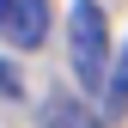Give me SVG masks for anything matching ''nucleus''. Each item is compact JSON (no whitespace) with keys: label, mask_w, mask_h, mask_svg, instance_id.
<instances>
[{"label":"nucleus","mask_w":128,"mask_h":128,"mask_svg":"<svg viewBox=\"0 0 128 128\" xmlns=\"http://www.w3.org/2000/svg\"><path fill=\"white\" fill-rule=\"evenodd\" d=\"M67 55L86 92H104V67H110V18L98 0H73L67 12Z\"/></svg>","instance_id":"obj_1"},{"label":"nucleus","mask_w":128,"mask_h":128,"mask_svg":"<svg viewBox=\"0 0 128 128\" xmlns=\"http://www.w3.org/2000/svg\"><path fill=\"white\" fill-rule=\"evenodd\" d=\"M43 128H98V116H92L79 98H55L49 116H43Z\"/></svg>","instance_id":"obj_4"},{"label":"nucleus","mask_w":128,"mask_h":128,"mask_svg":"<svg viewBox=\"0 0 128 128\" xmlns=\"http://www.w3.org/2000/svg\"><path fill=\"white\" fill-rule=\"evenodd\" d=\"M49 0H0V43L6 49H43L49 43Z\"/></svg>","instance_id":"obj_2"},{"label":"nucleus","mask_w":128,"mask_h":128,"mask_svg":"<svg viewBox=\"0 0 128 128\" xmlns=\"http://www.w3.org/2000/svg\"><path fill=\"white\" fill-rule=\"evenodd\" d=\"M104 104H110V122L128 116V43L116 49V61L104 67Z\"/></svg>","instance_id":"obj_3"},{"label":"nucleus","mask_w":128,"mask_h":128,"mask_svg":"<svg viewBox=\"0 0 128 128\" xmlns=\"http://www.w3.org/2000/svg\"><path fill=\"white\" fill-rule=\"evenodd\" d=\"M0 98H6V104L24 98V79H18V67H6V61H0Z\"/></svg>","instance_id":"obj_5"}]
</instances>
